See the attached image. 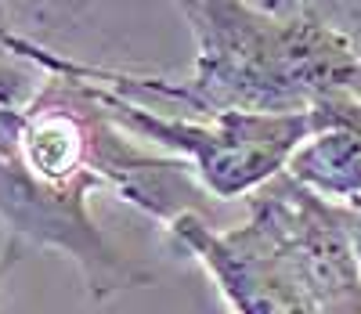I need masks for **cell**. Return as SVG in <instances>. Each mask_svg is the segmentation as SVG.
Segmentation results:
<instances>
[{"label": "cell", "mask_w": 361, "mask_h": 314, "mask_svg": "<svg viewBox=\"0 0 361 314\" xmlns=\"http://www.w3.org/2000/svg\"><path fill=\"white\" fill-rule=\"evenodd\" d=\"M185 11L195 61L185 80L90 69L8 29L22 61L69 73L112 90L170 98L206 116L214 112H311L336 102H361V51L340 25L314 11H271L253 0H177Z\"/></svg>", "instance_id": "cell-1"}, {"label": "cell", "mask_w": 361, "mask_h": 314, "mask_svg": "<svg viewBox=\"0 0 361 314\" xmlns=\"http://www.w3.org/2000/svg\"><path fill=\"white\" fill-rule=\"evenodd\" d=\"M66 76V73H51ZM87 87L94 105L119 131L137 134L163 148V155L180 159L202 192L217 203L253 199L260 188L286 174L296 148L318 127V109L311 112H214L202 119L166 116L148 109L112 87L69 76Z\"/></svg>", "instance_id": "cell-2"}, {"label": "cell", "mask_w": 361, "mask_h": 314, "mask_svg": "<svg viewBox=\"0 0 361 314\" xmlns=\"http://www.w3.org/2000/svg\"><path fill=\"white\" fill-rule=\"evenodd\" d=\"M87 195L90 188H54L29 170L0 109V224L8 231V253L18 260L25 249H54L69 257L102 303L148 282V274L102 235Z\"/></svg>", "instance_id": "cell-3"}, {"label": "cell", "mask_w": 361, "mask_h": 314, "mask_svg": "<svg viewBox=\"0 0 361 314\" xmlns=\"http://www.w3.org/2000/svg\"><path fill=\"white\" fill-rule=\"evenodd\" d=\"M246 221L279 249L318 314H361V260L340 206L282 174L250 199Z\"/></svg>", "instance_id": "cell-4"}, {"label": "cell", "mask_w": 361, "mask_h": 314, "mask_svg": "<svg viewBox=\"0 0 361 314\" xmlns=\"http://www.w3.org/2000/svg\"><path fill=\"white\" fill-rule=\"evenodd\" d=\"M166 235L214 278L231 314H318L279 249L253 221L221 231L202 213H180Z\"/></svg>", "instance_id": "cell-5"}, {"label": "cell", "mask_w": 361, "mask_h": 314, "mask_svg": "<svg viewBox=\"0 0 361 314\" xmlns=\"http://www.w3.org/2000/svg\"><path fill=\"white\" fill-rule=\"evenodd\" d=\"M286 174L333 206H361V102L322 105Z\"/></svg>", "instance_id": "cell-6"}, {"label": "cell", "mask_w": 361, "mask_h": 314, "mask_svg": "<svg viewBox=\"0 0 361 314\" xmlns=\"http://www.w3.org/2000/svg\"><path fill=\"white\" fill-rule=\"evenodd\" d=\"M343 213V224H347V235H350V246L361 260V206H340Z\"/></svg>", "instance_id": "cell-7"}, {"label": "cell", "mask_w": 361, "mask_h": 314, "mask_svg": "<svg viewBox=\"0 0 361 314\" xmlns=\"http://www.w3.org/2000/svg\"><path fill=\"white\" fill-rule=\"evenodd\" d=\"M8 264H15V257H11V253H4V260H0V271H4Z\"/></svg>", "instance_id": "cell-8"}]
</instances>
